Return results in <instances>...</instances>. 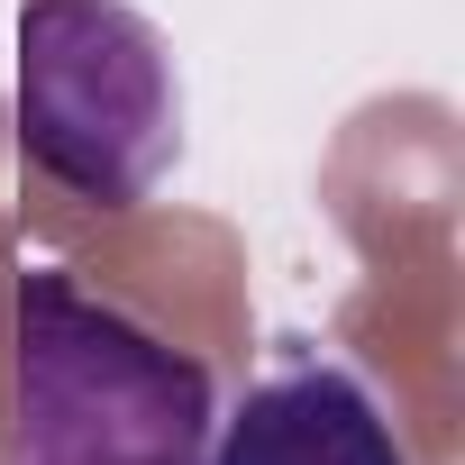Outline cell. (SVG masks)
<instances>
[{
	"label": "cell",
	"instance_id": "cell-1",
	"mask_svg": "<svg viewBox=\"0 0 465 465\" xmlns=\"http://www.w3.org/2000/svg\"><path fill=\"white\" fill-rule=\"evenodd\" d=\"M210 365L137 329L55 265L19 274V456L10 465H201Z\"/></svg>",
	"mask_w": 465,
	"mask_h": 465
},
{
	"label": "cell",
	"instance_id": "cell-2",
	"mask_svg": "<svg viewBox=\"0 0 465 465\" xmlns=\"http://www.w3.org/2000/svg\"><path fill=\"white\" fill-rule=\"evenodd\" d=\"M19 146L55 192L92 210H137L183 155V83L155 19H137L128 0H28Z\"/></svg>",
	"mask_w": 465,
	"mask_h": 465
},
{
	"label": "cell",
	"instance_id": "cell-3",
	"mask_svg": "<svg viewBox=\"0 0 465 465\" xmlns=\"http://www.w3.org/2000/svg\"><path fill=\"white\" fill-rule=\"evenodd\" d=\"M201 465H401V438L347 365L292 356L219 420Z\"/></svg>",
	"mask_w": 465,
	"mask_h": 465
}]
</instances>
